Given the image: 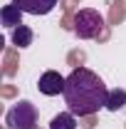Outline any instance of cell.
<instances>
[{"instance_id": "cell-1", "label": "cell", "mask_w": 126, "mask_h": 129, "mask_svg": "<svg viewBox=\"0 0 126 129\" xmlns=\"http://www.w3.org/2000/svg\"><path fill=\"white\" fill-rule=\"evenodd\" d=\"M106 97L109 89L94 70L77 67L67 75L64 102H67V112H72L74 117H92L99 109H106Z\"/></svg>"}, {"instance_id": "cell-2", "label": "cell", "mask_w": 126, "mask_h": 129, "mask_svg": "<svg viewBox=\"0 0 126 129\" xmlns=\"http://www.w3.org/2000/svg\"><path fill=\"white\" fill-rule=\"evenodd\" d=\"M72 30H74V35L79 40H94L104 30V17L99 15V10H94V8H84V10H79L74 15Z\"/></svg>"}, {"instance_id": "cell-3", "label": "cell", "mask_w": 126, "mask_h": 129, "mask_svg": "<svg viewBox=\"0 0 126 129\" xmlns=\"http://www.w3.org/2000/svg\"><path fill=\"white\" fill-rule=\"evenodd\" d=\"M5 127L8 129H35L37 127V107L27 99H20L17 104H13L8 109Z\"/></svg>"}, {"instance_id": "cell-4", "label": "cell", "mask_w": 126, "mask_h": 129, "mask_svg": "<svg viewBox=\"0 0 126 129\" xmlns=\"http://www.w3.org/2000/svg\"><path fill=\"white\" fill-rule=\"evenodd\" d=\"M64 84H67V77H62V75L54 72V70H47V72L40 75L37 89L45 97H57V94H64Z\"/></svg>"}, {"instance_id": "cell-5", "label": "cell", "mask_w": 126, "mask_h": 129, "mask_svg": "<svg viewBox=\"0 0 126 129\" xmlns=\"http://www.w3.org/2000/svg\"><path fill=\"white\" fill-rule=\"evenodd\" d=\"M13 3L27 15H47L57 8L59 0H13Z\"/></svg>"}, {"instance_id": "cell-6", "label": "cell", "mask_w": 126, "mask_h": 129, "mask_svg": "<svg viewBox=\"0 0 126 129\" xmlns=\"http://www.w3.org/2000/svg\"><path fill=\"white\" fill-rule=\"evenodd\" d=\"M22 15H25V13L17 8L15 3H10V5H5V8L0 10V20H3V25L10 27V30H15V27L22 25Z\"/></svg>"}, {"instance_id": "cell-7", "label": "cell", "mask_w": 126, "mask_h": 129, "mask_svg": "<svg viewBox=\"0 0 126 129\" xmlns=\"http://www.w3.org/2000/svg\"><path fill=\"white\" fill-rule=\"evenodd\" d=\"M10 40H13V45L25 50V47L32 45L35 32H32V27H27V25H20V27H15V30H10Z\"/></svg>"}, {"instance_id": "cell-8", "label": "cell", "mask_w": 126, "mask_h": 129, "mask_svg": "<svg viewBox=\"0 0 126 129\" xmlns=\"http://www.w3.org/2000/svg\"><path fill=\"white\" fill-rule=\"evenodd\" d=\"M126 107V89L116 87V89H109V97H106V109L109 112H119Z\"/></svg>"}, {"instance_id": "cell-9", "label": "cell", "mask_w": 126, "mask_h": 129, "mask_svg": "<svg viewBox=\"0 0 126 129\" xmlns=\"http://www.w3.org/2000/svg\"><path fill=\"white\" fill-rule=\"evenodd\" d=\"M49 129H77V117L72 112H59L52 117Z\"/></svg>"}]
</instances>
